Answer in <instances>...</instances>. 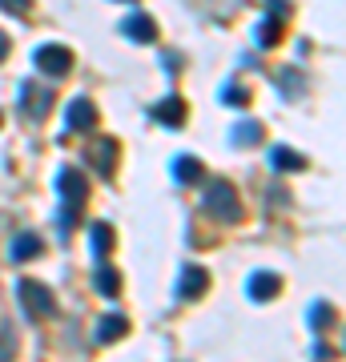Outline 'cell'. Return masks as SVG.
I'll use <instances>...</instances> for the list:
<instances>
[{"mask_svg":"<svg viewBox=\"0 0 346 362\" xmlns=\"http://www.w3.org/2000/svg\"><path fill=\"white\" fill-rule=\"evenodd\" d=\"M202 202L218 221H238L242 218V202H238V194H233L230 181H209L205 194H202Z\"/></svg>","mask_w":346,"mask_h":362,"instance_id":"obj_1","label":"cell"},{"mask_svg":"<svg viewBox=\"0 0 346 362\" xmlns=\"http://www.w3.org/2000/svg\"><path fill=\"white\" fill-rule=\"evenodd\" d=\"M16 298H21V310H25L28 318H49V314L57 310L52 294L40 282H33V278H21V282H16Z\"/></svg>","mask_w":346,"mask_h":362,"instance_id":"obj_2","label":"cell"},{"mask_svg":"<svg viewBox=\"0 0 346 362\" xmlns=\"http://www.w3.org/2000/svg\"><path fill=\"white\" fill-rule=\"evenodd\" d=\"M33 65H37L45 77H64V73L73 69V49H64V45H40L37 57H33Z\"/></svg>","mask_w":346,"mask_h":362,"instance_id":"obj_3","label":"cell"},{"mask_svg":"<svg viewBox=\"0 0 346 362\" xmlns=\"http://www.w3.org/2000/svg\"><path fill=\"white\" fill-rule=\"evenodd\" d=\"M57 189H61L64 206L69 209H81L85 206V197H89V181H85V173L73 165H64L61 173H57Z\"/></svg>","mask_w":346,"mask_h":362,"instance_id":"obj_4","label":"cell"},{"mask_svg":"<svg viewBox=\"0 0 346 362\" xmlns=\"http://www.w3.org/2000/svg\"><path fill=\"white\" fill-rule=\"evenodd\" d=\"M21 109H25V117L40 121V117L52 109V93L40 89V85H33V81H25V85H21Z\"/></svg>","mask_w":346,"mask_h":362,"instance_id":"obj_5","label":"cell"},{"mask_svg":"<svg viewBox=\"0 0 346 362\" xmlns=\"http://www.w3.org/2000/svg\"><path fill=\"white\" fill-rule=\"evenodd\" d=\"M121 33H125L129 40H137V45H154L157 40V21L149 13H129L125 21H121Z\"/></svg>","mask_w":346,"mask_h":362,"instance_id":"obj_6","label":"cell"},{"mask_svg":"<svg viewBox=\"0 0 346 362\" xmlns=\"http://www.w3.org/2000/svg\"><path fill=\"white\" fill-rule=\"evenodd\" d=\"M64 121H69V129L89 133L97 125V105L89 97H77V101H69V109H64Z\"/></svg>","mask_w":346,"mask_h":362,"instance_id":"obj_7","label":"cell"},{"mask_svg":"<svg viewBox=\"0 0 346 362\" xmlns=\"http://www.w3.org/2000/svg\"><path fill=\"white\" fill-rule=\"evenodd\" d=\"M85 157H89V165L97 169V173H113V169H117V141H113V137L93 141L89 149H85Z\"/></svg>","mask_w":346,"mask_h":362,"instance_id":"obj_8","label":"cell"},{"mask_svg":"<svg viewBox=\"0 0 346 362\" xmlns=\"http://www.w3.org/2000/svg\"><path fill=\"white\" fill-rule=\"evenodd\" d=\"M205 286H209V274L202 270V266H185L181 270V278H178V298H202L205 294Z\"/></svg>","mask_w":346,"mask_h":362,"instance_id":"obj_9","label":"cell"},{"mask_svg":"<svg viewBox=\"0 0 346 362\" xmlns=\"http://www.w3.org/2000/svg\"><path fill=\"white\" fill-rule=\"evenodd\" d=\"M278 290H282V278H278V274H270V270L254 274L250 286H246V294L254 298V302H270V298H278Z\"/></svg>","mask_w":346,"mask_h":362,"instance_id":"obj_10","label":"cell"},{"mask_svg":"<svg viewBox=\"0 0 346 362\" xmlns=\"http://www.w3.org/2000/svg\"><path fill=\"white\" fill-rule=\"evenodd\" d=\"M185 113H190V109H185L181 97H166L161 105H154V117L161 125H169V129H181V125H185Z\"/></svg>","mask_w":346,"mask_h":362,"instance_id":"obj_11","label":"cell"},{"mask_svg":"<svg viewBox=\"0 0 346 362\" xmlns=\"http://www.w3.org/2000/svg\"><path fill=\"white\" fill-rule=\"evenodd\" d=\"M270 165L278 169V173H298V169H306V157L290 149V145H274L270 149Z\"/></svg>","mask_w":346,"mask_h":362,"instance_id":"obj_12","label":"cell"},{"mask_svg":"<svg viewBox=\"0 0 346 362\" xmlns=\"http://www.w3.org/2000/svg\"><path fill=\"white\" fill-rule=\"evenodd\" d=\"M202 161L197 157H190V153H181V157H173V181L178 185H197L202 181Z\"/></svg>","mask_w":346,"mask_h":362,"instance_id":"obj_13","label":"cell"},{"mask_svg":"<svg viewBox=\"0 0 346 362\" xmlns=\"http://www.w3.org/2000/svg\"><path fill=\"white\" fill-rule=\"evenodd\" d=\"M8 258H13V262H33V258H40V233H16L13 246H8Z\"/></svg>","mask_w":346,"mask_h":362,"instance_id":"obj_14","label":"cell"},{"mask_svg":"<svg viewBox=\"0 0 346 362\" xmlns=\"http://www.w3.org/2000/svg\"><path fill=\"white\" fill-rule=\"evenodd\" d=\"M129 334V318L125 314H105L97 322V342H117V338Z\"/></svg>","mask_w":346,"mask_h":362,"instance_id":"obj_15","label":"cell"},{"mask_svg":"<svg viewBox=\"0 0 346 362\" xmlns=\"http://www.w3.org/2000/svg\"><path fill=\"white\" fill-rule=\"evenodd\" d=\"M113 226H105V221H93V230H89V242H93V254L97 258H105L109 250H113Z\"/></svg>","mask_w":346,"mask_h":362,"instance_id":"obj_16","label":"cell"},{"mask_svg":"<svg viewBox=\"0 0 346 362\" xmlns=\"http://www.w3.org/2000/svg\"><path fill=\"white\" fill-rule=\"evenodd\" d=\"M97 294H105V298H117L121 294V274L113 270V266H101V270H97Z\"/></svg>","mask_w":346,"mask_h":362,"instance_id":"obj_17","label":"cell"},{"mask_svg":"<svg viewBox=\"0 0 346 362\" xmlns=\"http://www.w3.org/2000/svg\"><path fill=\"white\" fill-rule=\"evenodd\" d=\"M230 137H233V145H258V141H262V125L246 117V121H238V125H233Z\"/></svg>","mask_w":346,"mask_h":362,"instance_id":"obj_18","label":"cell"},{"mask_svg":"<svg viewBox=\"0 0 346 362\" xmlns=\"http://www.w3.org/2000/svg\"><path fill=\"white\" fill-rule=\"evenodd\" d=\"M258 45H278V37H282V21H278V16H262V25H258Z\"/></svg>","mask_w":346,"mask_h":362,"instance_id":"obj_19","label":"cell"},{"mask_svg":"<svg viewBox=\"0 0 346 362\" xmlns=\"http://www.w3.org/2000/svg\"><path fill=\"white\" fill-rule=\"evenodd\" d=\"M310 326H314V330H326V326H334V306H326V302H314V306H310Z\"/></svg>","mask_w":346,"mask_h":362,"instance_id":"obj_20","label":"cell"},{"mask_svg":"<svg viewBox=\"0 0 346 362\" xmlns=\"http://www.w3.org/2000/svg\"><path fill=\"white\" fill-rule=\"evenodd\" d=\"M278 81H282V93H286V97H294V93H302V77H298L294 69H286V73H278Z\"/></svg>","mask_w":346,"mask_h":362,"instance_id":"obj_21","label":"cell"},{"mask_svg":"<svg viewBox=\"0 0 346 362\" xmlns=\"http://www.w3.org/2000/svg\"><path fill=\"white\" fill-rule=\"evenodd\" d=\"M13 354H16V338H13V330L4 326V330H0V362H8Z\"/></svg>","mask_w":346,"mask_h":362,"instance_id":"obj_22","label":"cell"},{"mask_svg":"<svg viewBox=\"0 0 346 362\" xmlns=\"http://www.w3.org/2000/svg\"><path fill=\"white\" fill-rule=\"evenodd\" d=\"M221 101L226 105H246L250 101V93H246L242 85H230V89H221Z\"/></svg>","mask_w":346,"mask_h":362,"instance_id":"obj_23","label":"cell"},{"mask_svg":"<svg viewBox=\"0 0 346 362\" xmlns=\"http://www.w3.org/2000/svg\"><path fill=\"white\" fill-rule=\"evenodd\" d=\"M0 8L13 16H25V13H33V0H0Z\"/></svg>","mask_w":346,"mask_h":362,"instance_id":"obj_24","label":"cell"},{"mask_svg":"<svg viewBox=\"0 0 346 362\" xmlns=\"http://www.w3.org/2000/svg\"><path fill=\"white\" fill-rule=\"evenodd\" d=\"M73 226H77V209H69V206H64V209H61V233H69Z\"/></svg>","mask_w":346,"mask_h":362,"instance_id":"obj_25","label":"cell"},{"mask_svg":"<svg viewBox=\"0 0 346 362\" xmlns=\"http://www.w3.org/2000/svg\"><path fill=\"white\" fill-rule=\"evenodd\" d=\"M290 13V4L286 0H270V16H286Z\"/></svg>","mask_w":346,"mask_h":362,"instance_id":"obj_26","label":"cell"},{"mask_svg":"<svg viewBox=\"0 0 346 362\" xmlns=\"http://www.w3.org/2000/svg\"><path fill=\"white\" fill-rule=\"evenodd\" d=\"M4 57H8V37L0 33V61H4Z\"/></svg>","mask_w":346,"mask_h":362,"instance_id":"obj_27","label":"cell"}]
</instances>
